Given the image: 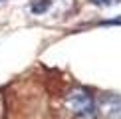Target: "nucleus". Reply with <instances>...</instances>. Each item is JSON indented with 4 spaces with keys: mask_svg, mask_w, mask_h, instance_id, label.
<instances>
[{
    "mask_svg": "<svg viewBox=\"0 0 121 119\" xmlns=\"http://www.w3.org/2000/svg\"><path fill=\"white\" fill-rule=\"evenodd\" d=\"M65 109L72 113L73 119H97L93 97L83 87H73L65 95Z\"/></svg>",
    "mask_w": 121,
    "mask_h": 119,
    "instance_id": "obj_1",
    "label": "nucleus"
},
{
    "mask_svg": "<svg viewBox=\"0 0 121 119\" xmlns=\"http://www.w3.org/2000/svg\"><path fill=\"white\" fill-rule=\"evenodd\" d=\"M97 111L105 119H121V95H101L97 101Z\"/></svg>",
    "mask_w": 121,
    "mask_h": 119,
    "instance_id": "obj_2",
    "label": "nucleus"
},
{
    "mask_svg": "<svg viewBox=\"0 0 121 119\" xmlns=\"http://www.w3.org/2000/svg\"><path fill=\"white\" fill-rule=\"evenodd\" d=\"M50 4H52L50 0H38V2L32 4V12H34V14H40V12H44V10H48Z\"/></svg>",
    "mask_w": 121,
    "mask_h": 119,
    "instance_id": "obj_3",
    "label": "nucleus"
},
{
    "mask_svg": "<svg viewBox=\"0 0 121 119\" xmlns=\"http://www.w3.org/2000/svg\"><path fill=\"white\" fill-rule=\"evenodd\" d=\"M95 4H109V0H93Z\"/></svg>",
    "mask_w": 121,
    "mask_h": 119,
    "instance_id": "obj_4",
    "label": "nucleus"
}]
</instances>
